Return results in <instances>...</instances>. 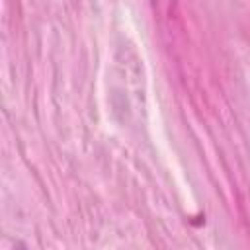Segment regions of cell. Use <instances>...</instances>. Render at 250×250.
Segmentation results:
<instances>
[{"label":"cell","instance_id":"6da1fadb","mask_svg":"<svg viewBox=\"0 0 250 250\" xmlns=\"http://www.w3.org/2000/svg\"><path fill=\"white\" fill-rule=\"evenodd\" d=\"M20 250H25V246H23V244H20Z\"/></svg>","mask_w":250,"mask_h":250}]
</instances>
